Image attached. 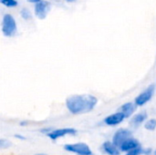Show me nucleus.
Segmentation results:
<instances>
[{
    "label": "nucleus",
    "mask_w": 156,
    "mask_h": 155,
    "mask_svg": "<svg viewBox=\"0 0 156 155\" xmlns=\"http://www.w3.org/2000/svg\"><path fill=\"white\" fill-rule=\"evenodd\" d=\"M98 103L93 95H73L66 100V107L72 114H82L91 111Z\"/></svg>",
    "instance_id": "nucleus-1"
},
{
    "label": "nucleus",
    "mask_w": 156,
    "mask_h": 155,
    "mask_svg": "<svg viewBox=\"0 0 156 155\" xmlns=\"http://www.w3.org/2000/svg\"><path fill=\"white\" fill-rule=\"evenodd\" d=\"M1 30L5 37H11L16 35L17 30V26L15 17L10 14H5L2 19Z\"/></svg>",
    "instance_id": "nucleus-2"
},
{
    "label": "nucleus",
    "mask_w": 156,
    "mask_h": 155,
    "mask_svg": "<svg viewBox=\"0 0 156 155\" xmlns=\"http://www.w3.org/2000/svg\"><path fill=\"white\" fill-rule=\"evenodd\" d=\"M155 91V86L154 85H150L149 87L146 88L145 90H144L142 93H140L134 100V103L136 106H144L145 105L148 101H150L154 94Z\"/></svg>",
    "instance_id": "nucleus-3"
},
{
    "label": "nucleus",
    "mask_w": 156,
    "mask_h": 155,
    "mask_svg": "<svg viewBox=\"0 0 156 155\" xmlns=\"http://www.w3.org/2000/svg\"><path fill=\"white\" fill-rule=\"evenodd\" d=\"M50 8H51V5L48 1L41 0L39 2L36 3L34 5L35 16L37 17H38L39 19H44V18H46Z\"/></svg>",
    "instance_id": "nucleus-4"
},
{
    "label": "nucleus",
    "mask_w": 156,
    "mask_h": 155,
    "mask_svg": "<svg viewBox=\"0 0 156 155\" xmlns=\"http://www.w3.org/2000/svg\"><path fill=\"white\" fill-rule=\"evenodd\" d=\"M64 149L69 153H77L79 155H87L91 153L90 147L85 143L67 144L64 146Z\"/></svg>",
    "instance_id": "nucleus-5"
},
{
    "label": "nucleus",
    "mask_w": 156,
    "mask_h": 155,
    "mask_svg": "<svg viewBox=\"0 0 156 155\" xmlns=\"http://www.w3.org/2000/svg\"><path fill=\"white\" fill-rule=\"evenodd\" d=\"M77 133V130L73 128H62V129H57L50 131L47 133L49 139L55 141L58 138L64 137L66 135H75Z\"/></svg>",
    "instance_id": "nucleus-6"
},
{
    "label": "nucleus",
    "mask_w": 156,
    "mask_h": 155,
    "mask_svg": "<svg viewBox=\"0 0 156 155\" xmlns=\"http://www.w3.org/2000/svg\"><path fill=\"white\" fill-rule=\"evenodd\" d=\"M132 136V132L127 130V129H120L118 130L113 138H112V143L117 146V147H120L121 144L125 142L127 139H129L130 137Z\"/></svg>",
    "instance_id": "nucleus-7"
},
{
    "label": "nucleus",
    "mask_w": 156,
    "mask_h": 155,
    "mask_svg": "<svg viewBox=\"0 0 156 155\" xmlns=\"http://www.w3.org/2000/svg\"><path fill=\"white\" fill-rule=\"evenodd\" d=\"M124 119H125V117H124L123 113L121 111H118L116 113H113V114L106 117L104 119V122H105V124H107L109 126H115V125L122 123Z\"/></svg>",
    "instance_id": "nucleus-8"
},
{
    "label": "nucleus",
    "mask_w": 156,
    "mask_h": 155,
    "mask_svg": "<svg viewBox=\"0 0 156 155\" xmlns=\"http://www.w3.org/2000/svg\"><path fill=\"white\" fill-rule=\"evenodd\" d=\"M136 107H137V106L135 105V103L127 102V103H124V104L120 108L119 111L122 112L125 118H129V117H131V116L134 113V111H136Z\"/></svg>",
    "instance_id": "nucleus-9"
},
{
    "label": "nucleus",
    "mask_w": 156,
    "mask_h": 155,
    "mask_svg": "<svg viewBox=\"0 0 156 155\" xmlns=\"http://www.w3.org/2000/svg\"><path fill=\"white\" fill-rule=\"evenodd\" d=\"M139 146V142L135 139H133V138H129L127 139L125 142H123L121 146H120V150L122 152H129L136 147Z\"/></svg>",
    "instance_id": "nucleus-10"
},
{
    "label": "nucleus",
    "mask_w": 156,
    "mask_h": 155,
    "mask_svg": "<svg viewBox=\"0 0 156 155\" xmlns=\"http://www.w3.org/2000/svg\"><path fill=\"white\" fill-rule=\"evenodd\" d=\"M147 119V114L145 111L144 112H140L138 114H136L132 120H131V125L133 127H138L140 126L144 122H145V120Z\"/></svg>",
    "instance_id": "nucleus-11"
},
{
    "label": "nucleus",
    "mask_w": 156,
    "mask_h": 155,
    "mask_svg": "<svg viewBox=\"0 0 156 155\" xmlns=\"http://www.w3.org/2000/svg\"><path fill=\"white\" fill-rule=\"evenodd\" d=\"M102 148L104 150V152L109 155H119L120 154V151L118 150L117 146H115L112 143L110 142H106L103 143Z\"/></svg>",
    "instance_id": "nucleus-12"
},
{
    "label": "nucleus",
    "mask_w": 156,
    "mask_h": 155,
    "mask_svg": "<svg viewBox=\"0 0 156 155\" xmlns=\"http://www.w3.org/2000/svg\"><path fill=\"white\" fill-rule=\"evenodd\" d=\"M144 128L148 131H154L156 128V120L155 119H151L147 121L144 124Z\"/></svg>",
    "instance_id": "nucleus-13"
},
{
    "label": "nucleus",
    "mask_w": 156,
    "mask_h": 155,
    "mask_svg": "<svg viewBox=\"0 0 156 155\" xmlns=\"http://www.w3.org/2000/svg\"><path fill=\"white\" fill-rule=\"evenodd\" d=\"M20 16H21V17L23 18V19H25V20H29L30 18H31V12H30V10H28L27 7H24V8H22L21 9V11H20Z\"/></svg>",
    "instance_id": "nucleus-14"
},
{
    "label": "nucleus",
    "mask_w": 156,
    "mask_h": 155,
    "mask_svg": "<svg viewBox=\"0 0 156 155\" xmlns=\"http://www.w3.org/2000/svg\"><path fill=\"white\" fill-rule=\"evenodd\" d=\"M0 4L6 7H15L18 3L16 0H0Z\"/></svg>",
    "instance_id": "nucleus-15"
},
{
    "label": "nucleus",
    "mask_w": 156,
    "mask_h": 155,
    "mask_svg": "<svg viewBox=\"0 0 156 155\" xmlns=\"http://www.w3.org/2000/svg\"><path fill=\"white\" fill-rule=\"evenodd\" d=\"M143 153H144V150L143 148H141L140 146H138V147H136V148L127 152L126 155H140Z\"/></svg>",
    "instance_id": "nucleus-16"
},
{
    "label": "nucleus",
    "mask_w": 156,
    "mask_h": 155,
    "mask_svg": "<svg viewBox=\"0 0 156 155\" xmlns=\"http://www.w3.org/2000/svg\"><path fill=\"white\" fill-rule=\"evenodd\" d=\"M11 145V143L7 140L0 139V149H6Z\"/></svg>",
    "instance_id": "nucleus-17"
},
{
    "label": "nucleus",
    "mask_w": 156,
    "mask_h": 155,
    "mask_svg": "<svg viewBox=\"0 0 156 155\" xmlns=\"http://www.w3.org/2000/svg\"><path fill=\"white\" fill-rule=\"evenodd\" d=\"M15 136H16V138L21 139V140H25V137H23V136H21V135H18V134H16V135H15Z\"/></svg>",
    "instance_id": "nucleus-18"
},
{
    "label": "nucleus",
    "mask_w": 156,
    "mask_h": 155,
    "mask_svg": "<svg viewBox=\"0 0 156 155\" xmlns=\"http://www.w3.org/2000/svg\"><path fill=\"white\" fill-rule=\"evenodd\" d=\"M28 2H30V3H33V4H36V3H37V2H39V1H41V0H27Z\"/></svg>",
    "instance_id": "nucleus-19"
},
{
    "label": "nucleus",
    "mask_w": 156,
    "mask_h": 155,
    "mask_svg": "<svg viewBox=\"0 0 156 155\" xmlns=\"http://www.w3.org/2000/svg\"><path fill=\"white\" fill-rule=\"evenodd\" d=\"M66 2H69V3H72V2H75L76 0H65Z\"/></svg>",
    "instance_id": "nucleus-20"
},
{
    "label": "nucleus",
    "mask_w": 156,
    "mask_h": 155,
    "mask_svg": "<svg viewBox=\"0 0 156 155\" xmlns=\"http://www.w3.org/2000/svg\"><path fill=\"white\" fill-rule=\"evenodd\" d=\"M35 155H48V154H45V153H38V154H35Z\"/></svg>",
    "instance_id": "nucleus-21"
},
{
    "label": "nucleus",
    "mask_w": 156,
    "mask_h": 155,
    "mask_svg": "<svg viewBox=\"0 0 156 155\" xmlns=\"http://www.w3.org/2000/svg\"><path fill=\"white\" fill-rule=\"evenodd\" d=\"M87 155H93L92 153H90V154H87Z\"/></svg>",
    "instance_id": "nucleus-22"
},
{
    "label": "nucleus",
    "mask_w": 156,
    "mask_h": 155,
    "mask_svg": "<svg viewBox=\"0 0 156 155\" xmlns=\"http://www.w3.org/2000/svg\"><path fill=\"white\" fill-rule=\"evenodd\" d=\"M154 154H155V155H156V151H155V153H154Z\"/></svg>",
    "instance_id": "nucleus-23"
},
{
    "label": "nucleus",
    "mask_w": 156,
    "mask_h": 155,
    "mask_svg": "<svg viewBox=\"0 0 156 155\" xmlns=\"http://www.w3.org/2000/svg\"><path fill=\"white\" fill-rule=\"evenodd\" d=\"M155 88H156V87H155Z\"/></svg>",
    "instance_id": "nucleus-24"
}]
</instances>
